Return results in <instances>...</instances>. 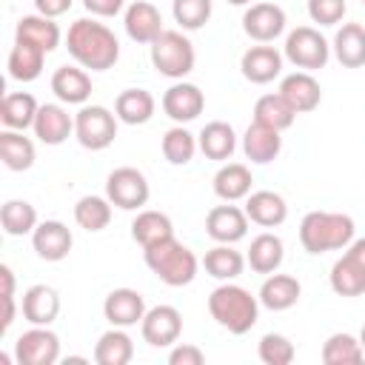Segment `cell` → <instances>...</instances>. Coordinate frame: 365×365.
<instances>
[{
	"label": "cell",
	"mask_w": 365,
	"mask_h": 365,
	"mask_svg": "<svg viewBox=\"0 0 365 365\" xmlns=\"http://www.w3.org/2000/svg\"><path fill=\"white\" fill-rule=\"evenodd\" d=\"M354 234V217L342 211H308L299 222V245L314 257L325 251H345Z\"/></svg>",
	"instance_id": "3"
},
{
	"label": "cell",
	"mask_w": 365,
	"mask_h": 365,
	"mask_svg": "<svg viewBox=\"0 0 365 365\" xmlns=\"http://www.w3.org/2000/svg\"><path fill=\"white\" fill-rule=\"evenodd\" d=\"M123 26H125V34L134 43H143V46H151L165 31L160 9L148 0H134L123 14Z\"/></svg>",
	"instance_id": "17"
},
{
	"label": "cell",
	"mask_w": 365,
	"mask_h": 365,
	"mask_svg": "<svg viewBox=\"0 0 365 365\" xmlns=\"http://www.w3.org/2000/svg\"><path fill=\"white\" fill-rule=\"evenodd\" d=\"M51 91L66 106H86L91 97V77L83 66H60L51 74Z\"/></svg>",
	"instance_id": "20"
},
{
	"label": "cell",
	"mask_w": 365,
	"mask_h": 365,
	"mask_svg": "<svg viewBox=\"0 0 365 365\" xmlns=\"http://www.w3.org/2000/svg\"><path fill=\"white\" fill-rule=\"evenodd\" d=\"M106 197L123 211H140L151 197V185L140 168L120 165L106 177Z\"/></svg>",
	"instance_id": "8"
},
{
	"label": "cell",
	"mask_w": 365,
	"mask_h": 365,
	"mask_svg": "<svg viewBox=\"0 0 365 365\" xmlns=\"http://www.w3.org/2000/svg\"><path fill=\"white\" fill-rule=\"evenodd\" d=\"M20 311H23V319L31 325H51L60 314V294L51 285L37 282V285L26 288V294L20 299Z\"/></svg>",
	"instance_id": "23"
},
{
	"label": "cell",
	"mask_w": 365,
	"mask_h": 365,
	"mask_svg": "<svg viewBox=\"0 0 365 365\" xmlns=\"http://www.w3.org/2000/svg\"><path fill=\"white\" fill-rule=\"evenodd\" d=\"M34 137L46 145H63L74 134V117L60 103H43L34 117Z\"/></svg>",
	"instance_id": "19"
},
{
	"label": "cell",
	"mask_w": 365,
	"mask_h": 365,
	"mask_svg": "<svg viewBox=\"0 0 365 365\" xmlns=\"http://www.w3.org/2000/svg\"><path fill=\"white\" fill-rule=\"evenodd\" d=\"M157 111V100L145 88H125L114 100V114L125 125H145Z\"/></svg>",
	"instance_id": "28"
},
{
	"label": "cell",
	"mask_w": 365,
	"mask_h": 365,
	"mask_svg": "<svg viewBox=\"0 0 365 365\" xmlns=\"http://www.w3.org/2000/svg\"><path fill=\"white\" fill-rule=\"evenodd\" d=\"M197 145L208 160L225 163L231 160V154L237 151V131L231 128V123L222 120H211L202 125V131L197 134Z\"/></svg>",
	"instance_id": "29"
},
{
	"label": "cell",
	"mask_w": 365,
	"mask_h": 365,
	"mask_svg": "<svg viewBox=\"0 0 365 365\" xmlns=\"http://www.w3.org/2000/svg\"><path fill=\"white\" fill-rule=\"evenodd\" d=\"M0 160L9 171H29L37 160V148L23 131L3 128L0 131Z\"/></svg>",
	"instance_id": "33"
},
{
	"label": "cell",
	"mask_w": 365,
	"mask_h": 365,
	"mask_svg": "<svg viewBox=\"0 0 365 365\" xmlns=\"http://www.w3.org/2000/svg\"><path fill=\"white\" fill-rule=\"evenodd\" d=\"M208 314L220 328L242 336L259 319V297L237 282H222L208 294Z\"/></svg>",
	"instance_id": "2"
},
{
	"label": "cell",
	"mask_w": 365,
	"mask_h": 365,
	"mask_svg": "<svg viewBox=\"0 0 365 365\" xmlns=\"http://www.w3.org/2000/svg\"><path fill=\"white\" fill-rule=\"evenodd\" d=\"M140 334L151 348H171L182 334V314L174 305H154L145 311Z\"/></svg>",
	"instance_id": "10"
},
{
	"label": "cell",
	"mask_w": 365,
	"mask_h": 365,
	"mask_svg": "<svg viewBox=\"0 0 365 365\" xmlns=\"http://www.w3.org/2000/svg\"><path fill=\"white\" fill-rule=\"evenodd\" d=\"M0 279H3V294L0 297H14V271L6 262L0 265Z\"/></svg>",
	"instance_id": "51"
},
{
	"label": "cell",
	"mask_w": 365,
	"mask_h": 365,
	"mask_svg": "<svg viewBox=\"0 0 365 365\" xmlns=\"http://www.w3.org/2000/svg\"><path fill=\"white\" fill-rule=\"evenodd\" d=\"M248 214L245 208H237L231 202L225 205H214L205 214V234L214 242H225V245H237L240 240H245L248 234Z\"/></svg>",
	"instance_id": "14"
},
{
	"label": "cell",
	"mask_w": 365,
	"mask_h": 365,
	"mask_svg": "<svg viewBox=\"0 0 365 365\" xmlns=\"http://www.w3.org/2000/svg\"><path fill=\"white\" fill-rule=\"evenodd\" d=\"M174 237V222L168 214L163 211H154V208H140L137 217L131 220V240L140 245V248H148L154 242H163Z\"/></svg>",
	"instance_id": "31"
},
{
	"label": "cell",
	"mask_w": 365,
	"mask_h": 365,
	"mask_svg": "<svg viewBox=\"0 0 365 365\" xmlns=\"http://www.w3.org/2000/svg\"><path fill=\"white\" fill-rule=\"evenodd\" d=\"M145 297L134 288H114L106 294L103 299V317L108 319V325L114 328H131L140 325L145 317Z\"/></svg>",
	"instance_id": "15"
},
{
	"label": "cell",
	"mask_w": 365,
	"mask_h": 365,
	"mask_svg": "<svg viewBox=\"0 0 365 365\" xmlns=\"http://www.w3.org/2000/svg\"><path fill=\"white\" fill-rule=\"evenodd\" d=\"M17 317V302L14 297H3V322H0V334H9V328L14 325Z\"/></svg>",
	"instance_id": "49"
},
{
	"label": "cell",
	"mask_w": 365,
	"mask_h": 365,
	"mask_svg": "<svg viewBox=\"0 0 365 365\" xmlns=\"http://www.w3.org/2000/svg\"><path fill=\"white\" fill-rule=\"evenodd\" d=\"M282 54L299 71H317V68H325L328 66V60H331V43L322 37L319 29H314V26H297V29H291L285 34Z\"/></svg>",
	"instance_id": "6"
},
{
	"label": "cell",
	"mask_w": 365,
	"mask_h": 365,
	"mask_svg": "<svg viewBox=\"0 0 365 365\" xmlns=\"http://www.w3.org/2000/svg\"><path fill=\"white\" fill-rule=\"evenodd\" d=\"M282 131H277V128H268V125H262V123H251L248 128H245V134H242V154L251 160V163H257V165H265V163H274L277 157H279V151H282V137H279Z\"/></svg>",
	"instance_id": "24"
},
{
	"label": "cell",
	"mask_w": 365,
	"mask_h": 365,
	"mask_svg": "<svg viewBox=\"0 0 365 365\" xmlns=\"http://www.w3.org/2000/svg\"><path fill=\"white\" fill-rule=\"evenodd\" d=\"M214 3L211 0H171V14L174 23L182 31H197L211 20Z\"/></svg>",
	"instance_id": "43"
},
{
	"label": "cell",
	"mask_w": 365,
	"mask_h": 365,
	"mask_svg": "<svg viewBox=\"0 0 365 365\" xmlns=\"http://www.w3.org/2000/svg\"><path fill=\"white\" fill-rule=\"evenodd\" d=\"M257 356L265 365H291L297 356V348L285 334H265L257 345Z\"/></svg>",
	"instance_id": "44"
},
{
	"label": "cell",
	"mask_w": 365,
	"mask_h": 365,
	"mask_svg": "<svg viewBox=\"0 0 365 365\" xmlns=\"http://www.w3.org/2000/svg\"><path fill=\"white\" fill-rule=\"evenodd\" d=\"M282 259H285V245L271 231L257 234L248 245V254H245V262L251 265L254 274H274V271H279Z\"/></svg>",
	"instance_id": "30"
},
{
	"label": "cell",
	"mask_w": 365,
	"mask_h": 365,
	"mask_svg": "<svg viewBox=\"0 0 365 365\" xmlns=\"http://www.w3.org/2000/svg\"><path fill=\"white\" fill-rule=\"evenodd\" d=\"M282 60H285L282 51H277V48L268 46V43H259V46H251V48L242 51V57H240V71H242V77H245L248 83H254V86H268V83H274V80L282 74Z\"/></svg>",
	"instance_id": "13"
},
{
	"label": "cell",
	"mask_w": 365,
	"mask_h": 365,
	"mask_svg": "<svg viewBox=\"0 0 365 365\" xmlns=\"http://www.w3.org/2000/svg\"><path fill=\"white\" fill-rule=\"evenodd\" d=\"M331 51L345 68L365 66V26L362 23H342L331 40Z\"/></svg>",
	"instance_id": "27"
},
{
	"label": "cell",
	"mask_w": 365,
	"mask_h": 365,
	"mask_svg": "<svg viewBox=\"0 0 365 365\" xmlns=\"http://www.w3.org/2000/svg\"><path fill=\"white\" fill-rule=\"evenodd\" d=\"M74 245V237H71V228L60 220H43L37 222V228L31 231V248L40 259L46 262H60L68 257Z\"/></svg>",
	"instance_id": "16"
},
{
	"label": "cell",
	"mask_w": 365,
	"mask_h": 365,
	"mask_svg": "<svg viewBox=\"0 0 365 365\" xmlns=\"http://www.w3.org/2000/svg\"><path fill=\"white\" fill-rule=\"evenodd\" d=\"M245 214L259 228H277L288 220V202L277 191H251L245 197Z\"/></svg>",
	"instance_id": "25"
},
{
	"label": "cell",
	"mask_w": 365,
	"mask_h": 365,
	"mask_svg": "<svg viewBox=\"0 0 365 365\" xmlns=\"http://www.w3.org/2000/svg\"><path fill=\"white\" fill-rule=\"evenodd\" d=\"M328 282H331V291L339 297H359V294H365V268L356 259H351L348 254H342L331 265Z\"/></svg>",
	"instance_id": "37"
},
{
	"label": "cell",
	"mask_w": 365,
	"mask_h": 365,
	"mask_svg": "<svg viewBox=\"0 0 365 365\" xmlns=\"http://www.w3.org/2000/svg\"><path fill=\"white\" fill-rule=\"evenodd\" d=\"M14 40L17 43H31V46L43 48L46 54H51L60 46L63 31L54 23V17H46V14H23L17 20V26H14Z\"/></svg>",
	"instance_id": "21"
},
{
	"label": "cell",
	"mask_w": 365,
	"mask_h": 365,
	"mask_svg": "<svg viewBox=\"0 0 365 365\" xmlns=\"http://www.w3.org/2000/svg\"><path fill=\"white\" fill-rule=\"evenodd\" d=\"M205 354L191 345V342H174V348L168 351V365H202Z\"/></svg>",
	"instance_id": "46"
},
{
	"label": "cell",
	"mask_w": 365,
	"mask_h": 365,
	"mask_svg": "<svg viewBox=\"0 0 365 365\" xmlns=\"http://www.w3.org/2000/svg\"><path fill=\"white\" fill-rule=\"evenodd\" d=\"M279 94L297 114H308L322 103V88L311 71H294L279 80Z\"/></svg>",
	"instance_id": "18"
},
{
	"label": "cell",
	"mask_w": 365,
	"mask_h": 365,
	"mask_svg": "<svg viewBox=\"0 0 365 365\" xmlns=\"http://www.w3.org/2000/svg\"><path fill=\"white\" fill-rule=\"evenodd\" d=\"M86 11L94 17H117L125 6V0H83Z\"/></svg>",
	"instance_id": "47"
},
{
	"label": "cell",
	"mask_w": 365,
	"mask_h": 365,
	"mask_svg": "<svg viewBox=\"0 0 365 365\" xmlns=\"http://www.w3.org/2000/svg\"><path fill=\"white\" fill-rule=\"evenodd\" d=\"M160 106H163L165 117H171L174 123L185 125V123H191V120H197V117L202 114V108H205V94H202L200 86H194V83L174 80V83L165 88Z\"/></svg>",
	"instance_id": "11"
},
{
	"label": "cell",
	"mask_w": 365,
	"mask_h": 365,
	"mask_svg": "<svg viewBox=\"0 0 365 365\" xmlns=\"http://www.w3.org/2000/svg\"><path fill=\"white\" fill-rule=\"evenodd\" d=\"M245 257L234 248V245H225V242H217L214 248H208L205 251V257H202V268H205V274L208 277H214V279H220V282H231V279H237L242 271H245Z\"/></svg>",
	"instance_id": "34"
},
{
	"label": "cell",
	"mask_w": 365,
	"mask_h": 365,
	"mask_svg": "<svg viewBox=\"0 0 365 365\" xmlns=\"http://www.w3.org/2000/svg\"><path fill=\"white\" fill-rule=\"evenodd\" d=\"M74 222L83 231H91V234L108 228V222H111V200L100 197V194L80 197L77 205H74Z\"/></svg>",
	"instance_id": "40"
},
{
	"label": "cell",
	"mask_w": 365,
	"mask_h": 365,
	"mask_svg": "<svg viewBox=\"0 0 365 365\" xmlns=\"http://www.w3.org/2000/svg\"><path fill=\"white\" fill-rule=\"evenodd\" d=\"M134 356V342L125 334V328H108L106 334H100L97 345H94V362L97 365H128Z\"/></svg>",
	"instance_id": "36"
},
{
	"label": "cell",
	"mask_w": 365,
	"mask_h": 365,
	"mask_svg": "<svg viewBox=\"0 0 365 365\" xmlns=\"http://www.w3.org/2000/svg\"><path fill=\"white\" fill-rule=\"evenodd\" d=\"M254 120L268 125V128H277V131H285L294 125L297 120V111L285 103V97L277 91V94H262L257 103H254Z\"/></svg>",
	"instance_id": "39"
},
{
	"label": "cell",
	"mask_w": 365,
	"mask_h": 365,
	"mask_svg": "<svg viewBox=\"0 0 365 365\" xmlns=\"http://www.w3.org/2000/svg\"><path fill=\"white\" fill-rule=\"evenodd\" d=\"M17 365H54L60 359V336L48 325H31L14 339Z\"/></svg>",
	"instance_id": "9"
},
{
	"label": "cell",
	"mask_w": 365,
	"mask_h": 365,
	"mask_svg": "<svg viewBox=\"0 0 365 365\" xmlns=\"http://www.w3.org/2000/svg\"><path fill=\"white\" fill-rule=\"evenodd\" d=\"M37 208L26 200H6L0 208V225L9 237H26L37 228Z\"/></svg>",
	"instance_id": "41"
},
{
	"label": "cell",
	"mask_w": 365,
	"mask_h": 365,
	"mask_svg": "<svg viewBox=\"0 0 365 365\" xmlns=\"http://www.w3.org/2000/svg\"><path fill=\"white\" fill-rule=\"evenodd\" d=\"M194 63H197L194 43L177 29H165L151 43V66L168 80H185L194 71Z\"/></svg>",
	"instance_id": "5"
},
{
	"label": "cell",
	"mask_w": 365,
	"mask_h": 365,
	"mask_svg": "<svg viewBox=\"0 0 365 365\" xmlns=\"http://www.w3.org/2000/svg\"><path fill=\"white\" fill-rule=\"evenodd\" d=\"M143 259H145L148 271L157 274L160 282H165L171 288H182V285L194 282V277L200 271L197 254L188 245H182L177 237H168L163 242L143 248Z\"/></svg>",
	"instance_id": "4"
},
{
	"label": "cell",
	"mask_w": 365,
	"mask_h": 365,
	"mask_svg": "<svg viewBox=\"0 0 365 365\" xmlns=\"http://www.w3.org/2000/svg\"><path fill=\"white\" fill-rule=\"evenodd\" d=\"M322 362L325 365H359L365 362V351L359 336L336 331L322 342Z\"/></svg>",
	"instance_id": "38"
},
{
	"label": "cell",
	"mask_w": 365,
	"mask_h": 365,
	"mask_svg": "<svg viewBox=\"0 0 365 365\" xmlns=\"http://www.w3.org/2000/svg\"><path fill=\"white\" fill-rule=\"evenodd\" d=\"M308 17L319 26H336L342 23L345 11H348V3L345 0H308Z\"/></svg>",
	"instance_id": "45"
},
{
	"label": "cell",
	"mask_w": 365,
	"mask_h": 365,
	"mask_svg": "<svg viewBox=\"0 0 365 365\" xmlns=\"http://www.w3.org/2000/svg\"><path fill=\"white\" fill-rule=\"evenodd\" d=\"M74 0H34V9L37 14H46V17H60L71 9Z\"/></svg>",
	"instance_id": "48"
},
{
	"label": "cell",
	"mask_w": 365,
	"mask_h": 365,
	"mask_svg": "<svg viewBox=\"0 0 365 365\" xmlns=\"http://www.w3.org/2000/svg\"><path fill=\"white\" fill-rule=\"evenodd\" d=\"M37 111H40V103L34 100V94L9 91V94H3V103H0V123H3V128L26 131L34 125Z\"/></svg>",
	"instance_id": "32"
},
{
	"label": "cell",
	"mask_w": 365,
	"mask_h": 365,
	"mask_svg": "<svg viewBox=\"0 0 365 365\" xmlns=\"http://www.w3.org/2000/svg\"><path fill=\"white\" fill-rule=\"evenodd\" d=\"M345 254H348L351 259H356V262L365 268V237H359V240L354 237V240H351V245L345 248Z\"/></svg>",
	"instance_id": "50"
},
{
	"label": "cell",
	"mask_w": 365,
	"mask_h": 365,
	"mask_svg": "<svg viewBox=\"0 0 365 365\" xmlns=\"http://www.w3.org/2000/svg\"><path fill=\"white\" fill-rule=\"evenodd\" d=\"M43 63H46V51L31 46V43H17L11 46L9 51V60H6V68H9V77L17 80V83H31L43 74Z\"/></svg>",
	"instance_id": "35"
},
{
	"label": "cell",
	"mask_w": 365,
	"mask_h": 365,
	"mask_svg": "<svg viewBox=\"0 0 365 365\" xmlns=\"http://www.w3.org/2000/svg\"><path fill=\"white\" fill-rule=\"evenodd\" d=\"M160 148H163V157L171 163V165H188L191 160H194V154H197V137L185 128V125H171L165 134H163V143H160Z\"/></svg>",
	"instance_id": "42"
},
{
	"label": "cell",
	"mask_w": 365,
	"mask_h": 365,
	"mask_svg": "<svg viewBox=\"0 0 365 365\" xmlns=\"http://www.w3.org/2000/svg\"><path fill=\"white\" fill-rule=\"evenodd\" d=\"M259 305L262 308H268V311H288V308H294L297 302H299V297H302V285H299V279L297 277H291V274H268L265 279H262V285H259Z\"/></svg>",
	"instance_id": "22"
},
{
	"label": "cell",
	"mask_w": 365,
	"mask_h": 365,
	"mask_svg": "<svg viewBox=\"0 0 365 365\" xmlns=\"http://www.w3.org/2000/svg\"><path fill=\"white\" fill-rule=\"evenodd\" d=\"M254 177L245 163H222L220 171L214 174V194L222 202H240L251 194Z\"/></svg>",
	"instance_id": "26"
},
{
	"label": "cell",
	"mask_w": 365,
	"mask_h": 365,
	"mask_svg": "<svg viewBox=\"0 0 365 365\" xmlns=\"http://www.w3.org/2000/svg\"><path fill=\"white\" fill-rule=\"evenodd\" d=\"M225 3H231V6H251V0H225Z\"/></svg>",
	"instance_id": "52"
},
{
	"label": "cell",
	"mask_w": 365,
	"mask_h": 365,
	"mask_svg": "<svg viewBox=\"0 0 365 365\" xmlns=\"http://www.w3.org/2000/svg\"><path fill=\"white\" fill-rule=\"evenodd\" d=\"M359 3H362V6H365V0H359Z\"/></svg>",
	"instance_id": "54"
},
{
	"label": "cell",
	"mask_w": 365,
	"mask_h": 365,
	"mask_svg": "<svg viewBox=\"0 0 365 365\" xmlns=\"http://www.w3.org/2000/svg\"><path fill=\"white\" fill-rule=\"evenodd\" d=\"M285 11L277 3H251L242 14V31L254 43H274L285 31Z\"/></svg>",
	"instance_id": "12"
},
{
	"label": "cell",
	"mask_w": 365,
	"mask_h": 365,
	"mask_svg": "<svg viewBox=\"0 0 365 365\" xmlns=\"http://www.w3.org/2000/svg\"><path fill=\"white\" fill-rule=\"evenodd\" d=\"M117 114L108 111L106 106H80L74 114V137L83 148L88 151H103L114 143L117 137Z\"/></svg>",
	"instance_id": "7"
},
{
	"label": "cell",
	"mask_w": 365,
	"mask_h": 365,
	"mask_svg": "<svg viewBox=\"0 0 365 365\" xmlns=\"http://www.w3.org/2000/svg\"><path fill=\"white\" fill-rule=\"evenodd\" d=\"M66 48L71 60L91 71H108L120 60V40L117 34L91 17H80L66 31Z\"/></svg>",
	"instance_id": "1"
},
{
	"label": "cell",
	"mask_w": 365,
	"mask_h": 365,
	"mask_svg": "<svg viewBox=\"0 0 365 365\" xmlns=\"http://www.w3.org/2000/svg\"><path fill=\"white\" fill-rule=\"evenodd\" d=\"M359 342H362V351H365V325H362V331H359Z\"/></svg>",
	"instance_id": "53"
}]
</instances>
